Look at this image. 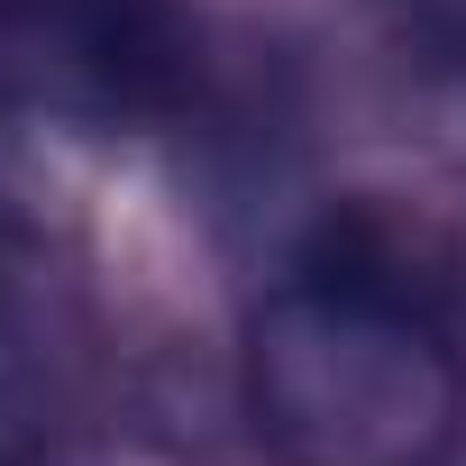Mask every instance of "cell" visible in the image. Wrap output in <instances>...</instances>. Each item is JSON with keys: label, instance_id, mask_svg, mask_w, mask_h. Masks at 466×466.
<instances>
[{"label": "cell", "instance_id": "1", "mask_svg": "<svg viewBox=\"0 0 466 466\" xmlns=\"http://www.w3.org/2000/svg\"><path fill=\"white\" fill-rule=\"evenodd\" d=\"M238 393L275 466H448L466 439V366L439 311L357 257L257 302Z\"/></svg>", "mask_w": 466, "mask_h": 466}, {"label": "cell", "instance_id": "2", "mask_svg": "<svg viewBox=\"0 0 466 466\" xmlns=\"http://www.w3.org/2000/svg\"><path fill=\"white\" fill-rule=\"evenodd\" d=\"M174 92L165 0H0V110L119 128Z\"/></svg>", "mask_w": 466, "mask_h": 466}]
</instances>
